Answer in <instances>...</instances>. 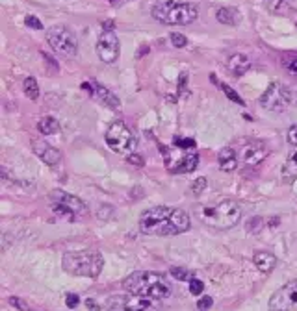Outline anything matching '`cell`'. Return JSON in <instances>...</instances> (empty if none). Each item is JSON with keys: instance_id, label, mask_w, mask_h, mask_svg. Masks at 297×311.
I'll list each match as a JSON object with an SVG mask.
<instances>
[{"instance_id": "6da1fadb", "label": "cell", "mask_w": 297, "mask_h": 311, "mask_svg": "<svg viewBox=\"0 0 297 311\" xmlns=\"http://www.w3.org/2000/svg\"><path fill=\"white\" fill-rule=\"evenodd\" d=\"M191 226L190 215L180 208L154 206L145 209L139 217V230L145 235H179L188 232Z\"/></svg>"}, {"instance_id": "7a4b0ae2", "label": "cell", "mask_w": 297, "mask_h": 311, "mask_svg": "<svg viewBox=\"0 0 297 311\" xmlns=\"http://www.w3.org/2000/svg\"><path fill=\"white\" fill-rule=\"evenodd\" d=\"M123 287L132 295L145 296L151 300H164L171 295V281L162 272L153 270H138L127 276L123 281Z\"/></svg>"}, {"instance_id": "3957f363", "label": "cell", "mask_w": 297, "mask_h": 311, "mask_svg": "<svg viewBox=\"0 0 297 311\" xmlns=\"http://www.w3.org/2000/svg\"><path fill=\"white\" fill-rule=\"evenodd\" d=\"M199 219L215 230H231L241 219V208L231 199L219 200L215 204H205L197 208Z\"/></svg>"}, {"instance_id": "277c9868", "label": "cell", "mask_w": 297, "mask_h": 311, "mask_svg": "<svg viewBox=\"0 0 297 311\" xmlns=\"http://www.w3.org/2000/svg\"><path fill=\"white\" fill-rule=\"evenodd\" d=\"M153 17L162 24L167 26H186L197 21L199 10L191 2H177V0H167V2H158L153 8Z\"/></svg>"}, {"instance_id": "5b68a950", "label": "cell", "mask_w": 297, "mask_h": 311, "mask_svg": "<svg viewBox=\"0 0 297 311\" xmlns=\"http://www.w3.org/2000/svg\"><path fill=\"white\" fill-rule=\"evenodd\" d=\"M62 267L65 272L72 276L97 278L104 267V260L97 250H78V252L63 254Z\"/></svg>"}, {"instance_id": "8992f818", "label": "cell", "mask_w": 297, "mask_h": 311, "mask_svg": "<svg viewBox=\"0 0 297 311\" xmlns=\"http://www.w3.org/2000/svg\"><path fill=\"white\" fill-rule=\"evenodd\" d=\"M106 145L112 148L115 154H123V156H130L134 154L136 147H138V139L134 135L132 128L128 126L123 121H113L106 130Z\"/></svg>"}, {"instance_id": "52a82bcc", "label": "cell", "mask_w": 297, "mask_h": 311, "mask_svg": "<svg viewBox=\"0 0 297 311\" xmlns=\"http://www.w3.org/2000/svg\"><path fill=\"white\" fill-rule=\"evenodd\" d=\"M46 41L58 56L72 58L78 52V39L67 26H52L46 30Z\"/></svg>"}, {"instance_id": "ba28073f", "label": "cell", "mask_w": 297, "mask_h": 311, "mask_svg": "<svg viewBox=\"0 0 297 311\" xmlns=\"http://www.w3.org/2000/svg\"><path fill=\"white\" fill-rule=\"evenodd\" d=\"M162 307L154 300L138 295H113L104 302V311H160Z\"/></svg>"}, {"instance_id": "9c48e42d", "label": "cell", "mask_w": 297, "mask_h": 311, "mask_svg": "<svg viewBox=\"0 0 297 311\" xmlns=\"http://www.w3.org/2000/svg\"><path fill=\"white\" fill-rule=\"evenodd\" d=\"M293 97L292 91L288 89L282 82H271L260 97V106L267 111H286L290 104H292Z\"/></svg>"}, {"instance_id": "30bf717a", "label": "cell", "mask_w": 297, "mask_h": 311, "mask_svg": "<svg viewBox=\"0 0 297 311\" xmlns=\"http://www.w3.org/2000/svg\"><path fill=\"white\" fill-rule=\"evenodd\" d=\"M51 208L56 215H87V206L82 200L60 189L51 193Z\"/></svg>"}, {"instance_id": "8fae6325", "label": "cell", "mask_w": 297, "mask_h": 311, "mask_svg": "<svg viewBox=\"0 0 297 311\" xmlns=\"http://www.w3.org/2000/svg\"><path fill=\"white\" fill-rule=\"evenodd\" d=\"M269 311H297V278L273 293L269 298Z\"/></svg>"}, {"instance_id": "7c38bea8", "label": "cell", "mask_w": 297, "mask_h": 311, "mask_svg": "<svg viewBox=\"0 0 297 311\" xmlns=\"http://www.w3.org/2000/svg\"><path fill=\"white\" fill-rule=\"evenodd\" d=\"M119 52H121V43H119V37L115 36V32L103 30L97 41L98 60L104 63H113L119 58Z\"/></svg>"}, {"instance_id": "4fadbf2b", "label": "cell", "mask_w": 297, "mask_h": 311, "mask_svg": "<svg viewBox=\"0 0 297 311\" xmlns=\"http://www.w3.org/2000/svg\"><path fill=\"white\" fill-rule=\"evenodd\" d=\"M266 156H267V147L262 141H258V139H253V141H247V143L241 145L240 158L247 167L260 165L266 159Z\"/></svg>"}, {"instance_id": "5bb4252c", "label": "cell", "mask_w": 297, "mask_h": 311, "mask_svg": "<svg viewBox=\"0 0 297 311\" xmlns=\"http://www.w3.org/2000/svg\"><path fill=\"white\" fill-rule=\"evenodd\" d=\"M32 150H34V154H36L37 158L41 159V161H45L48 167H58L60 161H62V152L56 150L54 147H51L46 141H34V143H32Z\"/></svg>"}, {"instance_id": "9a60e30c", "label": "cell", "mask_w": 297, "mask_h": 311, "mask_svg": "<svg viewBox=\"0 0 297 311\" xmlns=\"http://www.w3.org/2000/svg\"><path fill=\"white\" fill-rule=\"evenodd\" d=\"M91 86H93V95H95L106 107H110V109H119V107H121L119 97H115L108 87L101 86V83L95 82V80H91Z\"/></svg>"}, {"instance_id": "2e32d148", "label": "cell", "mask_w": 297, "mask_h": 311, "mask_svg": "<svg viewBox=\"0 0 297 311\" xmlns=\"http://www.w3.org/2000/svg\"><path fill=\"white\" fill-rule=\"evenodd\" d=\"M227 69L231 72L232 76H243L249 69H251V60L245 56V54H232L227 62Z\"/></svg>"}, {"instance_id": "e0dca14e", "label": "cell", "mask_w": 297, "mask_h": 311, "mask_svg": "<svg viewBox=\"0 0 297 311\" xmlns=\"http://www.w3.org/2000/svg\"><path fill=\"white\" fill-rule=\"evenodd\" d=\"M197 165H199V156H197V154H184L177 163L169 165V171L175 174H186V173L195 171Z\"/></svg>"}, {"instance_id": "ac0fdd59", "label": "cell", "mask_w": 297, "mask_h": 311, "mask_svg": "<svg viewBox=\"0 0 297 311\" xmlns=\"http://www.w3.org/2000/svg\"><path fill=\"white\" fill-rule=\"evenodd\" d=\"M217 163H219L221 171L232 173V171L238 167V154H236L234 148H231V147L221 148L219 154H217Z\"/></svg>"}, {"instance_id": "d6986e66", "label": "cell", "mask_w": 297, "mask_h": 311, "mask_svg": "<svg viewBox=\"0 0 297 311\" xmlns=\"http://www.w3.org/2000/svg\"><path fill=\"white\" fill-rule=\"evenodd\" d=\"M253 261H255L256 269L264 272V274H269L277 265V258L271 254V252H256L253 256Z\"/></svg>"}, {"instance_id": "ffe728a7", "label": "cell", "mask_w": 297, "mask_h": 311, "mask_svg": "<svg viewBox=\"0 0 297 311\" xmlns=\"http://www.w3.org/2000/svg\"><path fill=\"white\" fill-rule=\"evenodd\" d=\"M215 19H217V22H221V24L236 26V24H240L241 15H240V11L236 10V8L227 6V8H219V10H217V13H215Z\"/></svg>"}, {"instance_id": "44dd1931", "label": "cell", "mask_w": 297, "mask_h": 311, "mask_svg": "<svg viewBox=\"0 0 297 311\" xmlns=\"http://www.w3.org/2000/svg\"><path fill=\"white\" fill-rule=\"evenodd\" d=\"M266 2V8L271 13H275V15H282V17H288L292 15V6L288 4L286 0H264Z\"/></svg>"}, {"instance_id": "7402d4cb", "label": "cell", "mask_w": 297, "mask_h": 311, "mask_svg": "<svg viewBox=\"0 0 297 311\" xmlns=\"http://www.w3.org/2000/svg\"><path fill=\"white\" fill-rule=\"evenodd\" d=\"M282 178L284 182H293L297 178V152L290 154L286 163L282 165Z\"/></svg>"}, {"instance_id": "603a6c76", "label": "cell", "mask_w": 297, "mask_h": 311, "mask_svg": "<svg viewBox=\"0 0 297 311\" xmlns=\"http://www.w3.org/2000/svg\"><path fill=\"white\" fill-rule=\"evenodd\" d=\"M37 130L43 133V135H52V133L60 132V123H58L54 117H43L39 123H37Z\"/></svg>"}, {"instance_id": "cb8c5ba5", "label": "cell", "mask_w": 297, "mask_h": 311, "mask_svg": "<svg viewBox=\"0 0 297 311\" xmlns=\"http://www.w3.org/2000/svg\"><path fill=\"white\" fill-rule=\"evenodd\" d=\"M22 91H24V95L30 100H37L39 98V86H37V80L34 76H28L22 82Z\"/></svg>"}, {"instance_id": "d4e9b609", "label": "cell", "mask_w": 297, "mask_h": 311, "mask_svg": "<svg viewBox=\"0 0 297 311\" xmlns=\"http://www.w3.org/2000/svg\"><path fill=\"white\" fill-rule=\"evenodd\" d=\"M221 89H223V93H225L227 97H229V100H232V102H236V104H240V106H245V102H243V98L238 95V93L232 89L231 86H227V83H221Z\"/></svg>"}, {"instance_id": "484cf974", "label": "cell", "mask_w": 297, "mask_h": 311, "mask_svg": "<svg viewBox=\"0 0 297 311\" xmlns=\"http://www.w3.org/2000/svg\"><path fill=\"white\" fill-rule=\"evenodd\" d=\"M169 272L173 274V278H177V280H180V281H191V280H193V274H191L190 270H186V269H179V267H173V269H171Z\"/></svg>"}, {"instance_id": "4316f807", "label": "cell", "mask_w": 297, "mask_h": 311, "mask_svg": "<svg viewBox=\"0 0 297 311\" xmlns=\"http://www.w3.org/2000/svg\"><path fill=\"white\" fill-rule=\"evenodd\" d=\"M171 43H173V46H177V48H184V46L188 45V39H186V36L179 34V32H173V34H171Z\"/></svg>"}, {"instance_id": "83f0119b", "label": "cell", "mask_w": 297, "mask_h": 311, "mask_svg": "<svg viewBox=\"0 0 297 311\" xmlns=\"http://www.w3.org/2000/svg\"><path fill=\"white\" fill-rule=\"evenodd\" d=\"M206 184H208V182H206L205 176H199V178H197V180L193 182V184H191V191H193L195 194H201L203 191H205Z\"/></svg>"}, {"instance_id": "f1b7e54d", "label": "cell", "mask_w": 297, "mask_h": 311, "mask_svg": "<svg viewBox=\"0 0 297 311\" xmlns=\"http://www.w3.org/2000/svg\"><path fill=\"white\" fill-rule=\"evenodd\" d=\"M10 304L13 307H17V309H21V311H34L30 306H26V302L22 300V298H17V296H11L10 298Z\"/></svg>"}, {"instance_id": "f546056e", "label": "cell", "mask_w": 297, "mask_h": 311, "mask_svg": "<svg viewBox=\"0 0 297 311\" xmlns=\"http://www.w3.org/2000/svg\"><path fill=\"white\" fill-rule=\"evenodd\" d=\"M203 289H205V284H203L201 280L193 278V280L190 281V293H191V295H201V293H203Z\"/></svg>"}, {"instance_id": "4dcf8cb0", "label": "cell", "mask_w": 297, "mask_h": 311, "mask_svg": "<svg viewBox=\"0 0 297 311\" xmlns=\"http://www.w3.org/2000/svg\"><path fill=\"white\" fill-rule=\"evenodd\" d=\"M286 139H288V143L292 145V147H297V124H292V126L288 128Z\"/></svg>"}, {"instance_id": "1f68e13d", "label": "cell", "mask_w": 297, "mask_h": 311, "mask_svg": "<svg viewBox=\"0 0 297 311\" xmlns=\"http://www.w3.org/2000/svg\"><path fill=\"white\" fill-rule=\"evenodd\" d=\"M175 147H179V148H191V147H195V139H191V137H184V139L175 137Z\"/></svg>"}, {"instance_id": "d6a6232c", "label": "cell", "mask_w": 297, "mask_h": 311, "mask_svg": "<svg viewBox=\"0 0 297 311\" xmlns=\"http://www.w3.org/2000/svg\"><path fill=\"white\" fill-rule=\"evenodd\" d=\"M65 304H67V307H69V309H75V307L80 304V298H78V295H75V293H67Z\"/></svg>"}, {"instance_id": "836d02e7", "label": "cell", "mask_w": 297, "mask_h": 311, "mask_svg": "<svg viewBox=\"0 0 297 311\" xmlns=\"http://www.w3.org/2000/svg\"><path fill=\"white\" fill-rule=\"evenodd\" d=\"M214 306V300H212L210 296H203L199 302H197V309L199 311H206V309H210V307Z\"/></svg>"}, {"instance_id": "e575fe53", "label": "cell", "mask_w": 297, "mask_h": 311, "mask_svg": "<svg viewBox=\"0 0 297 311\" xmlns=\"http://www.w3.org/2000/svg\"><path fill=\"white\" fill-rule=\"evenodd\" d=\"M24 21H26V26H30V28H34V30H43V24H41V21H39L37 17L28 15Z\"/></svg>"}, {"instance_id": "d590c367", "label": "cell", "mask_w": 297, "mask_h": 311, "mask_svg": "<svg viewBox=\"0 0 297 311\" xmlns=\"http://www.w3.org/2000/svg\"><path fill=\"white\" fill-rule=\"evenodd\" d=\"M127 161L130 165H136V167H143V158L139 154H130V156H127Z\"/></svg>"}, {"instance_id": "8d00e7d4", "label": "cell", "mask_w": 297, "mask_h": 311, "mask_svg": "<svg viewBox=\"0 0 297 311\" xmlns=\"http://www.w3.org/2000/svg\"><path fill=\"white\" fill-rule=\"evenodd\" d=\"M258 224H262V219H260V217H256V219L255 220H249V224H247V230H249V232H255V234H256V232H258V230H256V228H258Z\"/></svg>"}, {"instance_id": "74e56055", "label": "cell", "mask_w": 297, "mask_h": 311, "mask_svg": "<svg viewBox=\"0 0 297 311\" xmlns=\"http://www.w3.org/2000/svg\"><path fill=\"white\" fill-rule=\"evenodd\" d=\"M86 306H87V309H91V311H98V309H101V307L95 304V300H89V298L86 300Z\"/></svg>"}, {"instance_id": "f35d334b", "label": "cell", "mask_w": 297, "mask_h": 311, "mask_svg": "<svg viewBox=\"0 0 297 311\" xmlns=\"http://www.w3.org/2000/svg\"><path fill=\"white\" fill-rule=\"evenodd\" d=\"M288 69H290V71H292L293 74H297V58H293L292 62L288 63Z\"/></svg>"}, {"instance_id": "ab89813d", "label": "cell", "mask_w": 297, "mask_h": 311, "mask_svg": "<svg viewBox=\"0 0 297 311\" xmlns=\"http://www.w3.org/2000/svg\"><path fill=\"white\" fill-rule=\"evenodd\" d=\"M113 28H115L113 21H104L103 22V30H113Z\"/></svg>"}, {"instance_id": "60d3db41", "label": "cell", "mask_w": 297, "mask_h": 311, "mask_svg": "<svg viewBox=\"0 0 297 311\" xmlns=\"http://www.w3.org/2000/svg\"><path fill=\"white\" fill-rule=\"evenodd\" d=\"M277 224H279V219H277V217H275V219L269 220V226H277Z\"/></svg>"}]
</instances>
